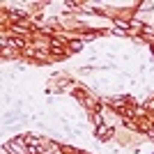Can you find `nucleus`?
I'll use <instances>...</instances> for the list:
<instances>
[{"mask_svg":"<svg viewBox=\"0 0 154 154\" xmlns=\"http://www.w3.org/2000/svg\"><path fill=\"white\" fill-rule=\"evenodd\" d=\"M110 136H113V129H110V127H103V124H101V127H97V138L108 140Z\"/></svg>","mask_w":154,"mask_h":154,"instance_id":"f257e3e1","label":"nucleus"},{"mask_svg":"<svg viewBox=\"0 0 154 154\" xmlns=\"http://www.w3.org/2000/svg\"><path fill=\"white\" fill-rule=\"evenodd\" d=\"M5 149H9V152H14V154H26V152H23V147H21V140L7 143V145H5Z\"/></svg>","mask_w":154,"mask_h":154,"instance_id":"f03ea898","label":"nucleus"},{"mask_svg":"<svg viewBox=\"0 0 154 154\" xmlns=\"http://www.w3.org/2000/svg\"><path fill=\"white\" fill-rule=\"evenodd\" d=\"M51 51H53V53H58V55H60V53H62V46H60L58 42H53V44H51Z\"/></svg>","mask_w":154,"mask_h":154,"instance_id":"7ed1b4c3","label":"nucleus"},{"mask_svg":"<svg viewBox=\"0 0 154 154\" xmlns=\"http://www.w3.org/2000/svg\"><path fill=\"white\" fill-rule=\"evenodd\" d=\"M81 46H83V44H81V42H74V44H71V51H78Z\"/></svg>","mask_w":154,"mask_h":154,"instance_id":"20e7f679","label":"nucleus"}]
</instances>
